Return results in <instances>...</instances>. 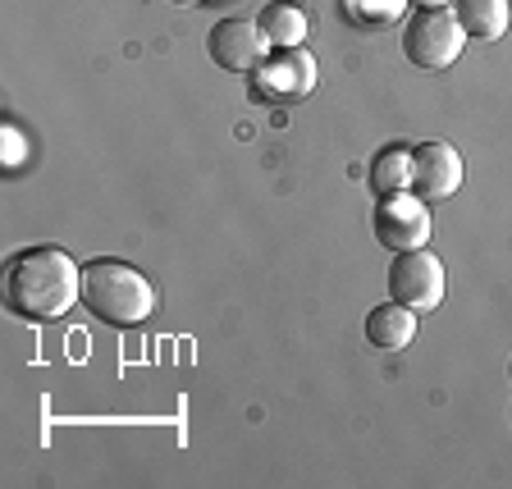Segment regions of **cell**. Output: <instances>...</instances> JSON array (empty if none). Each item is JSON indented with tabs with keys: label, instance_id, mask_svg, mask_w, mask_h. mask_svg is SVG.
<instances>
[{
	"label": "cell",
	"instance_id": "4fadbf2b",
	"mask_svg": "<svg viewBox=\"0 0 512 489\" xmlns=\"http://www.w3.org/2000/svg\"><path fill=\"white\" fill-rule=\"evenodd\" d=\"M407 10V0H348V14L357 23H389Z\"/></svg>",
	"mask_w": 512,
	"mask_h": 489
},
{
	"label": "cell",
	"instance_id": "30bf717a",
	"mask_svg": "<svg viewBox=\"0 0 512 489\" xmlns=\"http://www.w3.org/2000/svg\"><path fill=\"white\" fill-rule=\"evenodd\" d=\"M412 147L407 142H389V147H380L371 156V170H366V179H371V188L380 192V197H389V192H412Z\"/></svg>",
	"mask_w": 512,
	"mask_h": 489
},
{
	"label": "cell",
	"instance_id": "9c48e42d",
	"mask_svg": "<svg viewBox=\"0 0 512 489\" xmlns=\"http://www.w3.org/2000/svg\"><path fill=\"white\" fill-rule=\"evenodd\" d=\"M366 339L384 352H398L416 339V311L403 307V302H384V307H371L366 316Z\"/></svg>",
	"mask_w": 512,
	"mask_h": 489
},
{
	"label": "cell",
	"instance_id": "6da1fadb",
	"mask_svg": "<svg viewBox=\"0 0 512 489\" xmlns=\"http://www.w3.org/2000/svg\"><path fill=\"white\" fill-rule=\"evenodd\" d=\"M83 302V270L60 247H28L10 256L5 266V307L28 325L60 320L64 311Z\"/></svg>",
	"mask_w": 512,
	"mask_h": 489
},
{
	"label": "cell",
	"instance_id": "5b68a950",
	"mask_svg": "<svg viewBox=\"0 0 512 489\" xmlns=\"http://www.w3.org/2000/svg\"><path fill=\"white\" fill-rule=\"evenodd\" d=\"M444 288H448L444 261L435 252L416 247V252L394 256V266H389V293H394V302H403L412 311H430L444 302Z\"/></svg>",
	"mask_w": 512,
	"mask_h": 489
},
{
	"label": "cell",
	"instance_id": "8fae6325",
	"mask_svg": "<svg viewBox=\"0 0 512 489\" xmlns=\"http://www.w3.org/2000/svg\"><path fill=\"white\" fill-rule=\"evenodd\" d=\"M453 14H458L462 32L480 37V42H499L512 19L508 0H453Z\"/></svg>",
	"mask_w": 512,
	"mask_h": 489
},
{
	"label": "cell",
	"instance_id": "3957f363",
	"mask_svg": "<svg viewBox=\"0 0 512 489\" xmlns=\"http://www.w3.org/2000/svg\"><path fill=\"white\" fill-rule=\"evenodd\" d=\"M462 46H467V32L448 5L444 10H416L403 28V55L426 74H444L462 55Z\"/></svg>",
	"mask_w": 512,
	"mask_h": 489
},
{
	"label": "cell",
	"instance_id": "2e32d148",
	"mask_svg": "<svg viewBox=\"0 0 512 489\" xmlns=\"http://www.w3.org/2000/svg\"><path fill=\"white\" fill-rule=\"evenodd\" d=\"M508 380H512V362H508Z\"/></svg>",
	"mask_w": 512,
	"mask_h": 489
},
{
	"label": "cell",
	"instance_id": "52a82bcc",
	"mask_svg": "<svg viewBox=\"0 0 512 489\" xmlns=\"http://www.w3.org/2000/svg\"><path fill=\"white\" fill-rule=\"evenodd\" d=\"M206 51H211V60L220 64L224 74H252L256 64L266 60L270 42H266V32H261V23L220 19L211 28V37H206Z\"/></svg>",
	"mask_w": 512,
	"mask_h": 489
},
{
	"label": "cell",
	"instance_id": "7a4b0ae2",
	"mask_svg": "<svg viewBox=\"0 0 512 489\" xmlns=\"http://www.w3.org/2000/svg\"><path fill=\"white\" fill-rule=\"evenodd\" d=\"M83 307L115 330H133L156 311V284L128 261L96 256L83 266Z\"/></svg>",
	"mask_w": 512,
	"mask_h": 489
},
{
	"label": "cell",
	"instance_id": "277c9868",
	"mask_svg": "<svg viewBox=\"0 0 512 489\" xmlns=\"http://www.w3.org/2000/svg\"><path fill=\"white\" fill-rule=\"evenodd\" d=\"M371 229L389 252H416L430 243V211L416 192H389L371 211Z\"/></svg>",
	"mask_w": 512,
	"mask_h": 489
},
{
	"label": "cell",
	"instance_id": "5bb4252c",
	"mask_svg": "<svg viewBox=\"0 0 512 489\" xmlns=\"http://www.w3.org/2000/svg\"><path fill=\"white\" fill-rule=\"evenodd\" d=\"M407 5H416V10H444L448 0H407Z\"/></svg>",
	"mask_w": 512,
	"mask_h": 489
},
{
	"label": "cell",
	"instance_id": "ba28073f",
	"mask_svg": "<svg viewBox=\"0 0 512 489\" xmlns=\"http://www.w3.org/2000/svg\"><path fill=\"white\" fill-rule=\"evenodd\" d=\"M412 192L421 202H439V197H453L462 188V156L458 147H448V142H421L412 147Z\"/></svg>",
	"mask_w": 512,
	"mask_h": 489
},
{
	"label": "cell",
	"instance_id": "9a60e30c",
	"mask_svg": "<svg viewBox=\"0 0 512 489\" xmlns=\"http://www.w3.org/2000/svg\"><path fill=\"white\" fill-rule=\"evenodd\" d=\"M170 5H202V0H170Z\"/></svg>",
	"mask_w": 512,
	"mask_h": 489
},
{
	"label": "cell",
	"instance_id": "8992f818",
	"mask_svg": "<svg viewBox=\"0 0 512 489\" xmlns=\"http://www.w3.org/2000/svg\"><path fill=\"white\" fill-rule=\"evenodd\" d=\"M311 87H316V60H311L307 46H284L275 60L256 64V78H252L256 101H275V106L302 101Z\"/></svg>",
	"mask_w": 512,
	"mask_h": 489
},
{
	"label": "cell",
	"instance_id": "7c38bea8",
	"mask_svg": "<svg viewBox=\"0 0 512 489\" xmlns=\"http://www.w3.org/2000/svg\"><path fill=\"white\" fill-rule=\"evenodd\" d=\"M256 23H261V32H266V42L279 46V51L307 42V14H302L298 5H288V0H270Z\"/></svg>",
	"mask_w": 512,
	"mask_h": 489
}]
</instances>
